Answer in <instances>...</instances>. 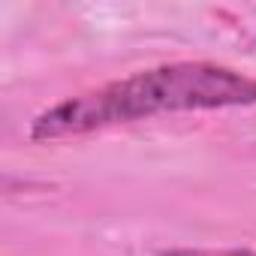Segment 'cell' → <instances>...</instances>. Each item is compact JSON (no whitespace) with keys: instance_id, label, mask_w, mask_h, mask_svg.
I'll use <instances>...</instances> for the list:
<instances>
[{"instance_id":"1","label":"cell","mask_w":256,"mask_h":256,"mask_svg":"<svg viewBox=\"0 0 256 256\" xmlns=\"http://www.w3.org/2000/svg\"><path fill=\"white\" fill-rule=\"evenodd\" d=\"M241 106H256V78L226 64L175 60L48 106L30 120V139L58 142L166 112H214Z\"/></svg>"},{"instance_id":"2","label":"cell","mask_w":256,"mask_h":256,"mask_svg":"<svg viewBox=\"0 0 256 256\" xmlns=\"http://www.w3.org/2000/svg\"><path fill=\"white\" fill-rule=\"evenodd\" d=\"M157 256H256V250H244V247H172V250H160Z\"/></svg>"}]
</instances>
